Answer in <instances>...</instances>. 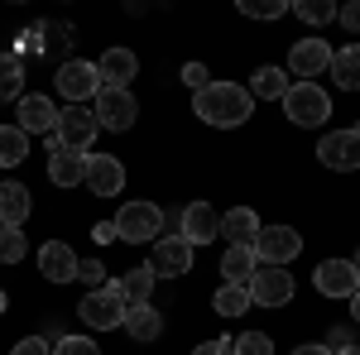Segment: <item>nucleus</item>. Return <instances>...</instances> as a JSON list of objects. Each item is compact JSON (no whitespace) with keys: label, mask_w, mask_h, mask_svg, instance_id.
Segmentation results:
<instances>
[{"label":"nucleus","mask_w":360,"mask_h":355,"mask_svg":"<svg viewBox=\"0 0 360 355\" xmlns=\"http://www.w3.org/2000/svg\"><path fill=\"white\" fill-rule=\"evenodd\" d=\"M193 110L207 120V125L231 130V125H245V120H250L255 96H250L245 86H236V82H212V86H202V91L193 96Z\"/></svg>","instance_id":"obj_1"},{"label":"nucleus","mask_w":360,"mask_h":355,"mask_svg":"<svg viewBox=\"0 0 360 355\" xmlns=\"http://www.w3.org/2000/svg\"><path fill=\"white\" fill-rule=\"evenodd\" d=\"M283 115H288L293 125H303V130H317V125H327V115H332V96L317 82H293L288 96H283Z\"/></svg>","instance_id":"obj_2"},{"label":"nucleus","mask_w":360,"mask_h":355,"mask_svg":"<svg viewBox=\"0 0 360 355\" xmlns=\"http://www.w3.org/2000/svg\"><path fill=\"white\" fill-rule=\"evenodd\" d=\"M82 322L91 331H115V327H125V312H130V302L120 298V288H115V278L106 283V288H91L82 298Z\"/></svg>","instance_id":"obj_3"},{"label":"nucleus","mask_w":360,"mask_h":355,"mask_svg":"<svg viewBox=\"0 0 360 355\" xmlns=\"http://www.w3.org/2000/svg\"><path fill=\"white\" fill-rule=\"evenodd\" d=\"M255 259L259 264H274V269H283V264H293L298 254H303V235L293 231V226H259V235H255Z\"/></svg>","instance_id":"obj_4"},{"label":"nucleus","mask_w":360,"mask_h":355,"mask_svg":"<svg viewBox=\"0 0 360 355\" xmlns=\"http://www.w3.org/2000/svg\"><path fill=\"white\" fill-rule=\"evenodd\" d=\"M245 293L255 307H288L293 293H298V283H293V273L288 269H274V264H259L255 278L245 283Z\"/></svg>","instance_id":"obj_5"},{"label":"nucleus","mask_w":360,"mask_h":355,"mask_svg":"<svg viewBox=\"0 0 360 355\" xmlns=\"http://www.w3.org/2000/svg\"><path fill=\"white\" fill-rule=\"evenodd\" d=\"M154 231H164V212L154 202H125L115 212V240L144 245V240H154Z\"/></svg>","instance_id":"obj_6"},{"label":"nucleus","mask_w":360,"mask_h":355,"mask_svg":"<svg viewBox=\"0 0 360 355\" xmlns=\"http://www.w3.org/2000/svg\"><path fill=\"white\" fill-rule=\"evenodd\" d=\"M58 144L63 149H77V154H86L91 149V139L101 135V125H96V110L91 106H68V110H58Z\"/></svg>","instance_id":"obj_7"},{"label":"nucleus","mask_w":360,"mask_h":355,"mask_svg":"<svg viewBox=\"0 0 360 355\" xmlns=\"http://www.w3.org/2000/svg\"><path fill=\"white\" fill-rule=\"evenodd\" d=\"M53 82H58V91L68 96V106H86V101H96V91H101V77H96V63H82V58L63 63Z\"/></svg>","instance_id":"obj_8"},{"label":"nucleus","mask_w":360,"mask_h":355,"mask_svg":"<svg viewBox=\"0 0 360 355\" xmlns=\"http://www.w3.org/2000/svg\"><path fill=\"white\" fill-rule=\"evenodd\" d=\"M312 283H317V293L322 298H356L360 293V273L351 259H322L317 269H312Z\"/></svg>","instance_id":"obj_9"},{"label":"nucleus","mask_w":360,"mask_h":355,"mask_svg":"<svg viewBox=\"0 0 360 355\" xmlns=\"http://www.w3.org/2000/svg\"><path fill=\"white\" fill-rule=\"evenodd\" d=\"M288 72H293L298 82H312V77L332 72V44H327V39H298L293 53H288Z\"/></svg>","instance_id":"obj_10"},{"label":"nucleus","mask_w":360,"mask_h":355,"mask_svg":"<svg viewBox=\"0 0 360 355\" xmlns=\"http://www.w3.org/2000/svg\"><path fill=\"white\" fill-rule=\"evenodd\" d=\"M317 159L332 168V173H356L360 168V135L356 130H332V135H322Z\"/></svg>","instance_id":"obj_11"},{"label":"nucleus","mask_w":360,"mask_h":355,"mask_svg":"<svg viewBox=\"0 0 360 355\" xmlns=\"http://www.w3.org/2000/svg\"><path fill=\"white\" fill-rule=\"evenodd\" d=\"M144 269L154 273V278H178V273L193 269V245H188L183 235H164V240L154 245V254H149Z\"/></svg>","instance_id":"obj_12"},{"label":"nucleus","mask_w":360,"mask_h":355,"mask_svg":"<svg viewBox=\"0 0 360 355\" xmlns=\"http://www.w3.org/2000/svg\"><path fill=\"white\" fill-rule=\"evenodd\" d=\"M91 110H96V125L101 130H130L135 115H139V101L130 91H96Z\"/></svg>","instance_id":"obj_13"},{"label":"nucleus","mask_w":360,"mask_h":355,"mask_svg":"<svg viewBox=\"0 0 360 355\" xmlns=\"http://www.w3.org/2000/svg\"><path fill=\"white\" fill-rule=\"evenodd\" d=\"M15 110H20V130H25V135H44V139H49L58 130V106L44 96V91L20 96V101H15Z\"/></svg>","instance_id":"obj_14"},{"label":"nucleus","mask_w":360,"mask_h":355,"mask_svg":"<svg viewBox=\"0 0 360 355\" xmlns=\"http://www.w3.org/2000/svg\"><path fill=\"white\" fill-rule=\"evenodd\" d=\"M139 72V58L130 49H106L101 63H96V77H101V91H130Z\"/></svg>","instance_id":"obj_15"},{"label":"nucleus","mask_w":360,"mask_h":355,"mask_svg":"<svg viewBox=\"0 0 360 355\" xmlns=\"http://www.w3.org/2000/svg\"><path fill=\"white\" fill-rule=\"evenodd\" d=\"M86 188L96 197H115L125 188V164L115 154H86Z\"/></svg>","instance_id":"obj_16"},{"label":"nucleus","mask_w":360,"mask_h":355,"mask_svg":"<svg viewBox=\"0 0 360 355\" xmlns=\"http://www.w3.org/2000/svg\"><path fill=\"white\" fill-rule=\"evenodd\" d=\"M39 273L49 283H72L77 278V250L63 245V240H49V245L39 250Z\"/></svg>","instance_id":"obj_17"},{"label":"nucleus","mask_w":360,"mask_h":355,"mask_svg":"<svg viewBox=\"0 0 360 355\" xmlns=\"http://www.w3.org/2000/svg\"><path fill=\"white\" fill-rule=\"evenodd\" d=\"M221 235V217L207 207V202H193V207H183V240L188 245H207V240H217Z\"/></svg>","instance_id":"obj_18"},{"label":"nucleus","mask_w":360,"mask_h":355,"mask_svg":"<svg viewBox=\"0 0 360 355\" xmlns=\"http://www.w3.org/2000/svg\"><path fill=\"white\" fill-rule=\"evenodd\" d=\"M49 183L53 188H77V183H86V154H77V149H53L49 154Z\"/></svg>","instance_id":"obj_19"},{"label":"nucleus","mask_w":360,"mask_h":355,"mask_svg":"<svg viewBox=\"0 0 360 355\" xmlns=\"http://www.w3.org/2000/svg\"><path fill=\"white\" fill-rule=\"evenodd\" d=\"M29 207H34V202H29L25 183H0V221H5V226L20 231V226L29 221Z\"/></svg>","instance_id":"obj_20"},{"label":"nucleus","mask_w":360,"mask_h":355,"mask_svg":"<svg viewBox=\"0 0 360 355\" xmlns=\"http://www.w3.org/2000/svg\"><path fill=\"white\" fill-rule=\"evenodd\" d=\"M221 235L231 245H255V235H259V217L250 212V207H231L221 217Z\"/></svg>","instance_id":"obj_21"},{"label":"nucleus","mask_w":360,"mask_h":355,"mask_svg":"<svg viewBox=\"0 0 360 355\" xmlns=\"http://www.w3.org/2000/svg\"><path fill=\"white\" fill-rule=\"evenodd\" d=\"M255 269H259V259H255L250 245H231L221 254V273H226V283H236V288H245L250 278H255Z\"/></svg>","instance_id":"obj_22"},{"label":"nucleus","mask_w":360,"mask_h":355,"mask_svg":"<svg viewBox=\"0 0 360 355\" xmlns=\"http://www.w3.org/2000/svg\"><path fill=\"white\" fill-rule=\"evenodd\" d=\"M125 331H130L135 341H159V336H164V317H159V307H154V302L130 307V312H125Z\"/></svg>","instance_id":"obj_23"},{"label":"nucleus","mask_w":360,"mask_h":355,"mask_svg":"<svg viewBox=\"0 0 360 355\" xmlns=\"http://www.w3.org/2000/svg\"><path fill=\"white\" fill-rule=\"evenodd\" d=\"M288 72H278V67H259V72H255V77H250V96H259V101H283V96H288Z\"/></svg>","instance_id":"obj_24"},{"label":"nucleus","mask_w":360,"mask_h":355,"mask_svg":"<svg viewBox=\"0 0 360 355\" xmlns=\"http://www.w3.org/2000/svg\"><path fill=\"white\" fill-rule=\"evenodd\" d=\"M332 77H336V86L360 91V44H346V49L332 53Z\"/></svg>","instance_id":"obj_25"},{"label":"nucleus","mask_w":360,"mask_h":355,"mask_svg":"<svg viewBox=\"0 0 360 355\" xmlns=\"http://www.w3.org/2000/svg\"><path fill=\"white\" fill-rule=\"evenodd\" d=\"M115 288H120V298L130 302V307H144V302L154 298V273L139 264V269H130L125 278H115Z\"/></svg>","instance_id":"obj_26"},{"label":"nucleus","mask_w":360,"mask_h":355,"mask_svg":"<svg viewBox=\"0 0 360 355\" xmlns=\"http://www.w3.org/2000/svg\"><path fill=\"white\" fill-rule=\"evenodd\" d=\"M25 154H29V135L20 125H0V168L25 164Z\"/></svg>","instance_id":"obj_27"},{"label":"nucleus","mask_w":360,"mask_h":355,"mask_svg":"<svg viewBox=\"0 0 360 355\" xmlns=\"http://www.w3.org/2000/svg\"><path fill=\"white\" fill-rule=\"evenodd\" d=\"M20 96H25V63L0 53V106L5 101H20Z\"/></svg>","instance_id":"obj_28"},{"label":"nucleus","mask_w":360,"mask_h":355,"mask_svg":"<svg viewBox=\"0 0 360 355\" xmlns=\"http://www.w3.org/2000/svg\"><path fill=\"white\" fill-rule=\"evenodd\" d=\"M288 10H293V15H298L303 25H312V29H317V25H332L341 5H332V0H298V5H288Z\"/></svg>","instance_id":"obj_29"},{"label":"nucleus","mask_w":360,"mask_h":355,"mask_svg":"<svg viewBox=\"0 0 360 355\" xmlns=\"http://www.w3.org/2000/svg\"><path fill=\"white\" fill-rule=\"evenodd\" d=\"M25 254H29L25 231H15V226H5V221H0V264H20Z\"/></svg>","instance_id":"obj_30"},{"label":"nucleus","mask_w":360,"mask_h":355,"mask_svg":"<svg viewBox=\"0 0 360 355\" xmlns=\"http://www.w3.org/2000/svg\"><path fill=\"white\" fill-rule=\"evenodd\" d=\"M212 307H217L221 317H240V312L250 307V293H245V288H236V283H221L217 298H212Z\"/></svg>","instance_id":"obj_31"},{"label":"nucleus","mask_w":360,"mask_h":355,"mask_svg":"<svg viewBox=\"0 0 360 355\" xmlns=\"http://www.w3.org/2000/svg\"><path fill=\"white\" fill-rule=\"evenodd\" d=\"M240 15L245 20H278V15H288V5L283 0H240Z\"/></svg>","instance_id":"obj_32"},{"label":"nucleus","mask_w":360,"mask_h":355,"mask_svg":"<svg viewBox=\"0 0 360 355\" xmlns=\"http://www.w3.org/2000/svg\"><path fill=\"white\" fill-rule=\"evenodd\" d=\"M231 346H236V355H274V341H269L264 331H245V336H236Z\"/></svg>","instance_id":"obj_33"},{"label":"nucleus","mask_w":360,"mask_h":355,"mask_svg":"<svg viewBox=\"0 0 360 355\" xmlns=\"http://www.w3.org/2000/svg\"><path fill=\"white\" fill-rule=\"evenodd\" d=\"M53 355H101V351H96V341H91V336H58Z\"/></svg>","instance_id":"obj_34"},{"label":"nucleus","mask_w":360,"mask_h":355,"mask_svg":"<svg viewBox=\"0 0 360 355\" xmlns=\"http://www.w3.org/2000/svg\"><path fill=\"white\" fill-rule=\"evenodd\" d=\"M77 278H82L86 288H106L111 278H106V264L101 259H77Z\"/></svg>","instance_id":"obj_35"},{"label":"nucleus","mask_w":360,"mask_h":355,"mask_svg":"<svg viewBox=\"0 0 360 355\" xmlns=\"http://www.w3.org/2000/svg\"><path fill=\"white\" fill-rule=\"evenodd\" d=\"M183 82L193 86V96H197V91H202V86H212V72H207V67H202V63H188V67H183Z\"/></svg>","instance_id":"obj_36"},{"label":"nucleus","mask_w":360,"mask_h":355,"mask_svg":"<svg viewBox=\"0 0 360 355\" xmlns=\"http://www.w3.org/2000/svg\"><path fill=\"white\" fill-rule=\"evenodd\" d=\"M351 346H356V336H351L346 327H332V331H327V351H332V355L351 351Z\"/></svg>","instance_id":"obj_37"},{"label":"nucleus","mask_w":360,"mask_h":355,"mask_svg":"<svg viewBox=\"0 0 360 355\" xmlns=\"http://www.w3.org/2000/svg\"><path fill=\"white\" fill-rule=\"evenodd\" d=\"M10 355H53V346H49L44 336H25V341H20Z\"/></svg>","instance_id":"obj_38"},{"label":"nucleus","mask_w":360,"mask_h":355,"mask_svg":"<svg viewBox=\"0 0 360 355\" xmlns=\"http://www.w3.org/2000/svg\"><path fill=\"white\" fill-rule=\"evenodd\" d=\"M193 355H236V346H231V336H217V341H202V346H193Z\"/></svg>","instance_id":"obj_39"},{"label":"nucleus","mask_w":360,"mask_h":355,"mask_svg":"<svg viewBox=\"0 0 360 355\" xmlns=\"http://www.w3.org/2000/svg\"><path fill=\"white\" fill-rule=\"evenodd\" d=\"M20 53H49L44 49V29H25L20 34Z\"/></svg>","instance_id":"obj_40"},{"label":"nucleus","mask_w":360,"mask_h":355,"mask_svg":"<svg viewBox=\"0 0 360 355\" xmlns=\"http://www.w3.org/2000/svg\"><path fill=\"white\" fill-rule=\"evenodd\" d=\"M336 20H341V25L351 29V34H360V0H351V5H341V10H336Z\"/></svg>","instance_id":"obj_41"},{"label":"nucleus","mask_w":360,"mask_h":355,"mask_svg":"<svg viewBox=\"0 0 360 355\" xmlns=\"http://www.w3.org/2000/svg\"><path fill=\"white\" fill-rule=\"evenodd\" d=\"M91 235H96L101 245H111V240H115V221H96V226H91Z\"/></svg>","instance_id":"obj_42"},{"label":"nucleus","mask_w":360,"mask_h":355,"mask_svg":"<svg viewBox=\"0 0 360 355\" xmlns=\"http://www.w3.org/2000/svg\"><path fill=\"white\" fill-rule=\"evenodd\" d=\"M293 355H332V351H327V346H312V341H307V346H298Z\"/></svg>","instance_id":"obj_43"},{"label":"nucleus","mask_w":360,"mask_h":355,"mask_svg":"<svg viewBox=\"0 0 360 355\" xmlns=\"http://www.w3.org/2000/svg\"><path fill=\"white\" fill-rule=\"evenodd\" d=\"M351 317H356V327H360V293L351 298Z\"/></svg>","instance_id":"obj_44"},{"label":"nucleus","mask_w":360,"mask_h":355,"mask_svg":"<svg viewBox=\"0 0 360 355\" xmlns=\"http://www.w3.org/2000/svg\"><path fill=\"white\" fill-rule=\"evenodd\" d=\"M341 355H360V346H351V351H341Z\"/></svg>","instance_id":"obj_45"},{"label":"nucleus","mask_w":360,"mask_h":355,"mask_svg":"<svg viewBox=\"0 0 360 355\" xmlns=\"http://www.w3.org/2000/svg\"><path fill=\"white\" fill-rule=\"evenodd\" d=\"M5 307H10V302H5V293H0V312H5Z\"/></svg>","instance_id":"obj_46"},{"label":"nucleus","mask_w":360,"mask_h":355,"mask_svg":"<svg viewBox=\"0 0 360 355\" xmlns=\"http://www.w3.org/2000/svg\"><path fill=\"white\" fill-rule=\"evenodd\" d=\"M351 264H356V273H360V254H356V259H351Z\"/></svg>","instance_id":"obj_47"},{"label":"nucleus","mask_w":360,"mask_h":355,"mask_svg":"<svg viewBox=\"0 0 360 355\" xmlns=\"http://www.w3.org/2000/svg\"><path fill=\"white\" fill-rule=\"evenodd\" d=\"M356 135H360V130H356Z\"/></svg>","instance_id":"obj_48"}]
</instances>
